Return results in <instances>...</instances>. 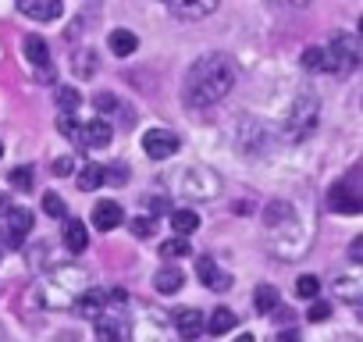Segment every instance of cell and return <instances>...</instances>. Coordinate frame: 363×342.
<instances>
[{
	"instance_id": "42",
	"label": "cell",
	"mask_w": 363,
	"mask_h": 342,
	"mask_svg": "<svg viewBox=\"0 0 363 342\" xmlns=\"http://www.w3.org/2000/svg\"><path fill=\"white\" fill-rule=\"evenodd\" d=\"M0 342H15V338L8 335V328H4V324H0Z\"/></svg>"
},
{
	"instance_id": "19",
	"label": "cell",
	"mask_w": 363,
	"mask_h": 342,
	"mask_svg": "<svg viewBox=\"0 0 363 342\" xmlns=\"http://www.w3.org/2000/svg\"><path fill=\"white\" fill-rule=\"evenodd\" d=\"M235 310H228V307H218L211 317H207V324H203V331H211V335H225V331H232L235 328Z\"/></svg>"
},
{
	"instance_id": "34",
	"label": "cell",
	"mask_w": 363,
	"mask_h": 342,
	"mask_svg": "<svg viewBox=\"0 0 363 342\" xmlns=\"http://www.w3.org/2000/svg\"><path fill=\"white\" fill-rule=\"evenodd\" d=\"M11 186L15 189H29L33 186V167H15L11 171Z\"/></svg>"
},
{
	"instance_id": "8",
	"label": "cell",
	"mask_w": 363,
	"mask_h": 342,
	"mask_svg": "<svg viewBox=\"0 0 363 342\" xmlns=\"http://www.w3.org/2000/svg\"><path fill=\"white\" fill-rule=\"evenodd\" d=\"M203 324H207V314L196 310V307H182V310H174V328H178V335L186 338V342H196V338L203 335Z\"/></svg>"
},
{
	"instance_id": "3",
	"label": "cell",
	"mask_w": 363,
	"mask_h": 342,
	"mask_svg": "<svg viewBox=\"0 0 363 342\" xmlns=\"http://www.w3.org/2000/svg\"><path fill=\"white\" fill-rule=\"evenodd\" d=\"M356 65H359V40L352 33H335L331 47L324 50V72L349 75Z\"/></svg>"
},
{
	"instance_id": "28",
	"label": "cell",
	"mask_w": 363,
	"mask_h": 342,
	"mask_svg": "<svg viewBox=\"0 0 363 342\" xmlns=\"http://www.w3.org/2000/svg\"><path fill=\"white\" fill-rule=\"evenodd\" d=\"M189 253H193L189 239H167V243L160 246V257H189Z\"/></svg>"
},
{
	"instance_id": "38",
	"label": "cell",
	"mask_w": 363,
	"mask_h": 342,
	"mask_svg": "<svg viewBox=\"0 0 363 342\" xmlns=\"http://www.w3.org/2000/svg\"><path fill=\"white\" fill-rule=\"evenodd\" d=\"M93 104H96V111H100V114H107V111H114V107H118V100H114L111 93H96V96H93Z\"/></svg>"
},
{
	"instance_id": "9",
	"label": "cell",
	"mask_w": 363,
	"mask_h": 342,
	"mask_svg": "<svg viewBox=\"0 0 363 342\" xmlns=\"http://www.w3.org/2000/svg\"><path fill=\"white\" fill-rule=\"evenodd\" d=\"M29 232H33V211L11 204V211H8V243L11 246H22Z\"/></svg>"
},
{
	"instance_id": "4",
	"label": "cell",
	"mask_w": 363,
	"mask_h": 342,
	"mask_svg": "<svg viewBox=\"0 0 363 342\" xmlns=\"http://www.w3.org/2000/svg\"><path fill=\"white\" fill-rule=\"evenodd\" d=\"M178 189H182V197H189V200L211 204L218 197L221 182H218L214 171H207V167H186V171H182V179H178Z\"/></svg>"
},
{
	"instance_id": "12",
	"label": "cell",
	"mask_w": 363,
	"mask_h": 342,
	"mask_svg": "<svg viewBox=\"0 0 363 342\" xmlns=\"http://www.w3.org/2000/svg\"><path fill=\"white\" fill-rule=\"evenodd\" d=\"M121 207L114 204V200H100L96 207H93V228H100V232H111V228H118L121 225Z\"/></svg>"
},
{
	"instance_id": "17",
	"label": "cell",
	"mask_w": 363,
	"mask_h": 342,
	"mask_svg": "<svg viewBox=\"0 0 363 342\" xmlns=\"http://www.w3.org/2000/svg\"><path fill=\"white\" fill-rule=\"evenodd\" d=\"M167 11L174 18H207V15L218 11V4L214 0H203V4H182V0H174V4H167Z\"/></svg>"
},
{
	"instance_id": "24",
	"label": "cell",
	"mask_w": 363,
	"mask_h": 342,
	"mask_svg": "<svg viewBox=\"0 0 363 342\" xmlns=\"http://www.w3.org/2000/svg\"><path fill=\"white\" fill-rule=\"evenodd\" d=\"M54 100H57L61 114H75L79 104H82V93H79L75 86H57V89H54Z\"/></svg>"
},
{
	"instance_id": "6",
	"label": "cell",
	"mask_w": 363,
	"mask_h": 342,
	"mask_svg": "<svg viewBox=\"0 0 363 342\" xmlns=\"http://www.w3.org/2000/svg\"><path fill=\"white\" fill-rule=\"evenodd\" d=\"M132 342H171L164 317L157 310L143 307V314H135V321H132Z\"/></svg>"
},
{
	"instance_id": "30",
	"label": "cell",
	"mask_w": 363,
	"mask_h": 342,
	"mask_svg": "<svg viewBox=\"0 0 363 342\" xmlns=\"http://www.w3.org/2000/svg\"><path fill=\"white\" fill-rule=\"evenodd\" d=\"M303 68L324 72V50H320V47H306V50H303Z\"/></svg>"
},
{
	"instance_id": "33",
	"label": "cell",
	"mask_w": 363,
	"mask_h": 342,
	"mask_svg": "<svg viewBox=\"0 0 363 342\" xmlns=\"http://www.w3.org/2000/svg\"><path fill=\"white\" fill-rule=\"evenodd\" d=\"M75 72H79L82 79L93 75V72H96V54H93V50H82V54L75 57Z\"/></svg>"
},
{
	"instance_id": "43",
	"label": "cell",
	"mask_w": 363,
	"mask_h": 342,
	"mask_svg": "<svg viewBox=\"0 0 363 342\" xmlns=\"http://www.w3.org/2000/svg\"><path fill=\"white\" fill-rule=\"evenodd\" d=\"M235 342H257V338H253V335H239Z\"/></svg>"
},
{
	"instance_id": "14",
	"label": "cell",
	"mask_w": 363,
	"mask_h": 342,
	"mask_svg": "<svg viewBox=\"0 0 363 342\" xmlns=\"http://www.w3.org/2000/svg\"><path fill=\"white\" fill-rule=\"evenodd\" d=\"M328 207H331V211H338V214H359V211H363L359 197H356L352 189H345V186H335V189H331Z\"/></svg>"
},
{
	"instance_id": "39",
	"label": "cell",
	"mask_w": 363,
	"mask_h": 342,
	"mask_svg": "<svg viewBox=\"0 0 363 342\" xmlns=\"http://www.w3.org/2000/svg\"><path fill=\"white\" fill-rule=\"evenodd\" d=\"M328 314H331V307H328V303H313L306 317H310V321H328Z\"/></svg>"
},
{
	"instance_id": "25",
	"label": "cell",
	"mask_w": 363,
	"mask_h": 342,
	"mask_svg": "<svg viewBox=\"0 0 363 342\" xmlns=\"http://www.w3.org/2000/svg\"><path fill=\"white\" fill-rule=\"evenodd\" d=\"M104 186V167L100 164H86L82 171H79V189L82 193H93V189H100Z\"/></svg>"
},
{
	"instance_id": "15",
	"label": "cell",
	"mask_w": 363,
	"mask_h": 342,
	"mask_svg": "<svg viewBox=\"0 0 363 342\" xmlns=\"http://www.w3.org/2000/svg\"><path fill=\"white\" fill-rule=\"evenodd\" d=\"M75 310L82 314V317H89V321H96V317H104L107 314V292H100V289H89L79 303H75Z\"/></svg>"
},
{
	"instance_id": "31",
	"label": "cell",
	"mask_w": 363,
	"mask_h": 342,
	"mask_svg": "<svg viewBox=\"0 0 363 342\" xmlns=\"http://www.w3.org/2000/svg\"><path fill=\"white\" fill-rule=\"evenodd\" d=\"M57 128H61V136H68V139H79V136H82V125H79L75 114H61V118H57Z\"/></svg>"
},
{
	"instance_id": "5",
	"label": "cell",
	"mask_w": 363,
	"mask_h": 342,
	"mask_svg": "<svg viewBox=\"0 0 363 342\" xmlns=\"http://www.w3.org/2000/svg\"><path fill=\"white\" fill-rule=\"evenodd\" d=\"M313 121H317V96L303 93V96H296V104H292V111L285 118V136L289 139H303L313 128Z\"/></svg>"
},
{
	"instance_id": "23",
	"label": "cell",
	"mask_w": 363,
	"mask_h": 342,
	"mask_svg": "<svg viewBox=\"0 0 363 342\" xmlns=\"http://www.w3.org/2000/svg\"><path fill=\"white\" fill-rule=\"evenodd\" d=\"M135 47H139L135 33H128V29H114V33H111V50H114V57H132Z\"/></svg>"
},
{
	"instance_id": "11",
	"label": "cell",
	"mask_w": 363,
	"mask_h": 342,
	"mask_svg": "<svg viewBox=\"0 0 363 342\" xmlns=\"http://www.w3.org/2000/svg\"><path fill=\"white\" fill-rule=\"evenodd\" d=\"M18 11L26 18H36V22H54V18H61L65 8H61V0H22Z\"/></svg>"
},
{
	"instance_id": "21",
	"label": "cell",
	"mask_w": 363,
	"mask_h": 342,
	"mask_svg": "<svg viewBox=\"0 0 363 342\" xmlns=\"http://www.w3.org/2000/svg\"><path fill=\"white\" fill-rule=\"evenodd\" d=\"M65 246H68L72 253H82V250L89 246V232H86L82 221H65Z\"/></svg>"
},
{
	"instance_id": "41",
	"label": "cell",
	"mask_w": 363,
	"mask_h": 342,
	"mask_svg": "<svg viewBox=\"0 0 363 342\" xmlns=\"http://www.w3.org/2000/svg\"><path fill=\"white\" fill-rule=\"evenodd\" d=\"M11 211V204H8V197H0V214H8Z\"/></svg>"
},
{
	"instance_id": "1",
	"label": "cell",
	"mask_w": 363,
	"mask_h": 342,
	"mask_svg": "<svg viewBox=\"0 0 363 342\" xmlns=\"http://www.w3.org/2000/svg\"><path fill=\"white\" fill-rule=\"evenodd\" d=\"M235 65L225 54H203L189 75H186V104L189 107H214L218 100H225L235 86Z\"/></svg>"
},
{
	"instance_id": "40",
	"label": "cell",
	"mask_w": 363,
	"mask_h": 342,
	"mask_svg": "<svg viewBox=\"0 0 363 342\" xmlns=\"http://www.w3.org/2000/svg\"><path fill=\"white\" fill-rule=\"evenodd\" d=\"M359 253H363V239H352V246H349V260L359 264Z\"/></svg>"
},
{
	"instance_id": "36",
	"label": "cell",
	"mask_w": 363,
	"mask_h": 342,
	"mask_svg": "<svg viewBox=\"0 0 363 342\" xmlns=\"http://www.w3.org/2000/svg\"><path fill=\"white\" fill-rule=\"evenodd\" d=\"M107 179H111L114 186H121V182L128 179V175H125V164H114V167H104V182H107Z\"/></svg>"
},
{
	"instance_id": "18",
	"label": "cell",
	"mask_w": 363,
	"mask_h": 342,
	"mask_svg": "<svg viewBox=\"0 0 363 342\" xmlns=\"http://www.w3.org/2000/svg\"><path fill=\"white\" fill-rule=\"evenodd\" d=\"M171 228L178 232V239H189V236L200 228V214H196L193 207H186V211H174V214H171Z\"/></svg>"
},
{
	"instance_id": "7",
	"label": "cell",
	"mask_w": 363,
	"mask_h": 342,
	"mask_svg": "<svg viewBox=\"0 0 363 342\" xmlns=\"http://www.w3.org/2000/svg\"><path fill=\"white\" fill-rule=\"evenodd\" d=\"M178 146H182V139L174 132H167V128H150L143 136V150H146L150 160H167V157L178 153Z\"/></svg>"
},
{
	"instance_id": "2",
	"label": "cell",
	"mask_w": 363,
	"mask_h": 342,
	"mask_svg": "<svg viewBox=\"0 0 363 342\" xmlns=\"http://www.w3.org/2000/svg\"><path fill=\"white\" fill-rule=\"evenodd\" d=\"M89 289H93L89 285V271H82L75 264H65V267H54L47 275V282L40 285V299L50 310H72Z\"/></svg>"
},
{
	"instance_id": "27",
	"label": "cell",
	"mask_w": 363,
	"mask_h": 342,
	"mask_svg": "<svg viewBox=\"0 0 363 342\" xmlns=\"http://www.w3.org/2000/svg\"><path fill=\"white\" fill-rule=\"evenodd\" d=\"M335 292H338V299H345V303L356 307V303H359V278H356V275H342Z\"/></svg>"
},
{
	"instance_id": "32",
	"label": "cell",
	"mask_w": 363,
	"mask_h": 342,
	"mask_svg": "<svg viewBox=\"0 0 363 342\" xmlns=\"http://www.w3.org/2000/svg\"><path fill=\"white\" fill-rule=\"evenodd\" d=\"M296 292H299L303 299H313V296L320 292V282H317V275H303V278L296 282Z\"/></svg>"
},
{
	"instance_id": "37",
	"label": "cell",
	"mask_w": 363,
	"mask_h": 342,
	"mask_svg": "<svg viewBox=\"0 0 363 342\" xmlns=\"http://www.w3.org/2000/svg\"><path fill=\"white\" fill-rule=\"evenodd\" d=\"M72 167H75L72 157H57V160H54V175H57V179H68V175H72Z\"/></svg>"
},
{
	"instance_id": "44",
	"label": "cell",
	"mask_w": 363,
	"mask_h": 342,
	"mask_svg": "<svg viewBox=\"0 0 363 342\" xmlns=\"http://www.w3.org/2000/svg\"><path fill=\"white\" fill-rule=\"evenodd\" d=\"M0 157H4V143H0Z\"/></svg>"
},
{
	"instance_id": "35",
	"label": "cell",
	"mask_w": 363,
	"mask_h": 342,
	"mask_svg": "<svg viewBox=\"0 0 363 342\" xmlns=\"http://www.w3.org/2000/svg\"><path fill=\"white\" fill-rule=\"evenodd\" d=\"M132 232H135L139 239H150V236H153V218H135V221H132Z\"/></svg>"
},
{
	"instance_id": "20",
	"label": "cell",
	"mask_w": 363,
	"mask_h": 342,
	"mask_svg": "<svg viewBox=\"0 0 363 342\" xmlns=\"http://www.w3.org/2000/svg\"><path fill=\"white\" fill-rule=\"evenodd\" d=\"M26 54H29V61L36 65V68H50V47L43 43V36H26ZM54 72V68H50Z\"/></svg>"
},
{
	"instance_id": "16",
	"label": "cell",
	"mask_w": 363,
	"mask_h": 342,
	"mask_svg": "<svg viewBox=\"0 0 363 342\" xmlns=\"http://www.w3.org/2000/svg\"><path fill=\"white\" fill-rule=\"evenodd\" d=\"M153 285H157L160 296H174L182 285H186V275H182L178 267H160V271L153 275Z\"/></svg>"
},
{
	"instance_id": "26",
	"label": "cell",
	"mask_w": 363,
	"mask_h": 342,
	"mask_svg": "<svg viewBox=\"0 0 363 342\" xmlns=\"http://www.w3.org/2000/svg\"><path fill=\"white\" fill-rule=\"evenodd\" d=\"M253 303H257V314H274L278 310V289L274 285H257Z\"/></svg>"
},
{
	"instance_id": "29",
	"label": "cell",
	"mask_w": 363,
	"mask_h": 342,
	"mask_svg": "<svg viewBox=\"0 0 363 342\" xmlns=\"http://www.w3.org/2000/svg\"><path fill=\"white\" fill-rule=\"evenodd\" d=\"M43 211H47L50 218H61V221H68V207H65V200H61L57 193H47V197H43Z\"/></svg>"
},
{
	"instance_id": "10",
	"label": "cell",
	"mask_w": 363,
	"mask_h": 342,
	"mask_svg": "<svg viewBox=\"0 0 363 342\" xmlns=\"http://www.w3.org/2000/svg\"><path fill=\"white\" fill-rule=\"evenodd\" d=\"M196 275H200V282H203L207 289H218V292L232 289V275L221 271V264H214L211 257H200V260H196Z\"/></svg>"
},
{
	"instance_id": "22",
	"label": "cell",
	"mask_w": 363,
	"mask_h": 342,
	"mask_svg": "<svg viewBox=\"0 0 363 342\" xmlns=\"http://www.w3.org/2000/svg\"><path fill=\"white\" fill-rule=\"evenodd\" d=\"M96 338L100 342H125V335H121V324H118V314H104V317H96Z\"/></svg>"
},
{
	"instance_id": "13",
	"label": "cell",
	"mask_w": 363,
	"mask_h": 342,
	"mask_svg": "<svg viewBox=\"0 0 363 342\" xmlns=\"http://www.w3.org/2000/svg\"><path fill=\"white\" fill-rule=\"evenodd\" d=\"M111 136H114V128H111L104 118H93L89 125H82V136H79V139H82L86 146L100 150V146H107V143H111Z\"/></svg>"
}]
</instances>
